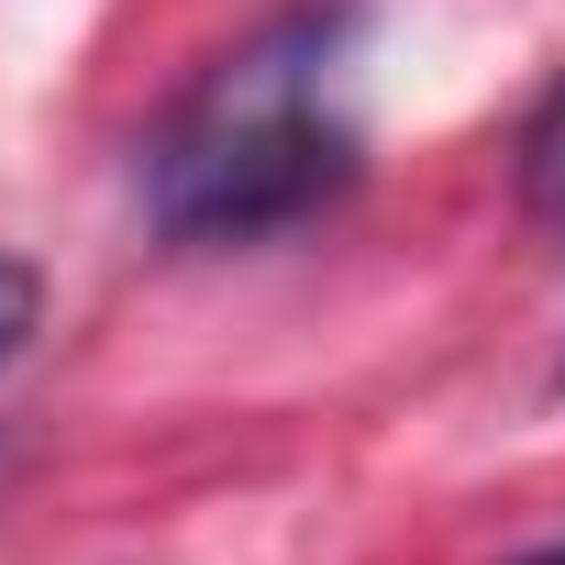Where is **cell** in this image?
<instances>
[{
    "label": "cell",
    "instance_id": "cell-1",
    "mask_svg": "<svg viewBox=\"0 0 565 565\" xmlns=\"http://www.w3.org/2000/svg\"><path fill=\"white\" fill-rule=\"evenodd\" d=\"M355 178L344 12H289L211 56L145 145V211L167 244H255L311 222Z\"/></svg>",
    "mask_w": 565,
    "mask_h": 565
},
{
    "label": "cell",
    "instance_id": "cell-2",
    "mask_svg": "<svg viewBox=\"0 0 565 565\" xmlns=\"http://www.w3.org/2000/svg\"><path fill=\"white\" fill-rule=\"evenodd\" d=\"M521 211H532V222H565V78H554L543 111L521 122Z\"/></svg>",
    "mask_w": 565,
    "mask_h": 565
},
{
    "label": "cell",
    "instance_id": "cell-3",
    "mask_svg": "<svg viewBox=\"0 0 565 565\" xmlns=\"http://www.w3.org/2000/svg\"><path fill=\"white\" fill-rule=\"evenodd\" d=\"M34 322H45V277H34L23 255H0V366L34 344Z\"/></svg>",
    "mask_w": 565,
    "mask_h": 565
},
{
    "label": "cell",
    "instance_id": "cell-4",
    "mask_svg": "<svg viewBox=\"0 0 565 565\" xmlns=\"http://www.w3.org/2000/svg\"><path fill=\"white\" fill-rule=\"evenodd\" d=\"M521 565H565V543H554V554H521Z\"/></svg>",
    "mask_w": 565,
    "mask_h": 565
}]
</instances>
